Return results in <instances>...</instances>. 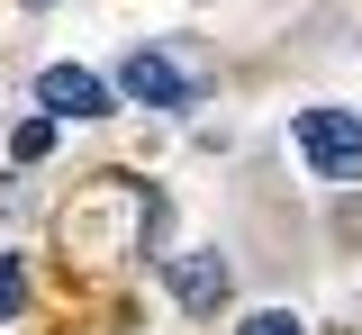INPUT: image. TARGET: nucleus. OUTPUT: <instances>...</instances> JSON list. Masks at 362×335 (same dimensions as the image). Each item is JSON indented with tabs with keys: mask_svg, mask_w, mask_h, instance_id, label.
Here are the masks:
<instances>
[{
	"mask_svg": "<svg viewBox=\"0 0 362 335\" xmlns=\"http://www.w3.org/2000/svg\"><path fill=\"white\" fill-rule=\"evenodd\" d=\"M290 136H299V154L317 163V182H362V118L354 109H299Z\"/></svg>",
	"mask_w": 362,
	"mask_h": 335,
	"instance_id": "1",
	"label": "nucleus"
},
{
	"mask_svg": "<svg viewBox=\"0 0 362 335\" xmlns=\"http://www.w3.org/2000/svg\"><path fill=\"white\" fill-rule=\"evenodd\" d=\"M118 91L127 100H145V109H190V100L209 91L190 64H173V54H154V46H136L127 64H118Z\"/></svg>",
	"mask_w": 362,
	"mask_h": 335,
	"instance_id": "2",
	"label": "nucleus"
},
{
	"mask_svg": "<svg viewBox=\"0 0 362 335\" xmlns=\"http://www.w3.org/2000/svg\"><path fill=\"white\" fill-rule=\"evenodd\" d=\"M163 272H173V299L190 308V317L226 308V290H235V272H226L218 254H163Z\"/></svg>",
	"mask_w": 362,
	"mask_h": 335,
	"instance_id": "3",
	"label": "nucleus"
},
{
	"mask_svg": "<svg viewBox=\"0 0 362 335\" xmlns=\"http://www.w3.org/2000/svg\"><path fill=\"white\" fill-rule=\"evenodd\" d=\"M37 100L54 109V118H100V109H109V82L82 73V64H45V73H37Z\"/></svg>",
	"mask_w": 362,
	"mask_h": 335,
	"instance_id": "4",
	"label": "nucleus"
},
{
	"mask_svg": "<svg viewBox=\"0 0 362 335\" xmlns=\"http://www.w3.org/2000/svg\"><path fill=\"white\" fill-rule=\"evenodd\" d=\"M18 308H28V272H18V263H9V254H0V327H9V317H18Z\"/></svg>",
	"mask_w": 362,
	"mask_h": 335,
	"instance_id": "5",
	"label": "nucleus"
},
{
	"mask_svg": "<svg viewBox=\"0 0 362 335\" xmlns=\"http://www.w3.org/2000/svg\"><path fill=\"white\" fill-rule=\"evenodd\" d=\"M45 145H54V118H28V127H18V136H9V154H18V163H37Z\"/></svg>",
	"mask_w": 362,
	"mask_h": 335,
	"instance_id": "6",
	"label": "nucleus"
},
{
	"mask_svg": "<svg viewBox=\"0 0 362 335\" xmlns=\"http://www.w3.org/2000/svg\"><path fill=\"white\" fill-rule=\"evenodd\" d=\"M235 335H299V317H290V308H263V317H245Z\"/></svg>",
	"mask_w": 362,
	"mask_h": 335,
	"instance_id": "7",
	"label": "nucleus"
}]
</instances>
